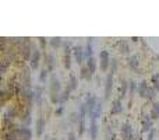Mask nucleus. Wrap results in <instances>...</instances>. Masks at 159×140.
I'll list each match as a JSON object with an SVG mask.
<instances>
[{
  "label": "nucleus",
  "mask_w": 159,
  "mask_h": 140,
  "mask_svg": "<svg viewBox=\"0 0 159 140\" xmlns=\"http://www.w3.org/2000/svg\"><path fill=\"white\" fill-rule=\"evenodd\" d=\"M98 101H99V100L96 98V95H94V94H88V95H86L84 104H85L86 111H88V116H91V115L95 112V108H96V105H98Z\"/></svg>",
  "instance_id": "1"
},
{
  "label": "nucleus",
  "mask_w": 159,
  "mask_h": 140,
  "mask_svg": "<svg viewBox=\"0 0 159 140\" xmlns=\"http://www.w3.org/2000/svg\"><path fill=\"white\" fill-rule=\"evenodd\" d=\"M73 55H74V59L77 62V64H82L84 60H85V48L82 45H75L73 46Z\"/></svg>",
  "instance_id": "2"
},
{
  "label": "nucleus",
  "mask_w": 159,
  "mask_h": 140,
  "mask_svg": "<svg viewBox=\"0 0 159 140\" xmlns=\"http://www.w3.org/2000/svg\"><path fill=\"white\" fill-rule=\"evenodd\" d=\"M99 66L102 72H108V69L110 67V55H109L108 50H100L99 52Z\"/></svg>",
  "instance_id": "3"
},
{
  "label": "nucleus",
  "mask_w": 159,
  "mask_h": 140,
  "mask_svg": "<svg viewBox=\"0 0 159 140\" xmlns=\"http://www.w3.org/2000/svg\"><path fill=\"white\" fill-rule=\"evenodd\" d=\"M120 134H121L123 140H133L134 139V133H133V126L128 122L123 123L120 128Z\"/></svg>",
  "instance_id": "4"
},
{
  "label": "nucleus",
  "mask_w": 159,
  "mask_h": 140,
  "mask_svg": "<svg viewBox=\"0 0 159 140\" xmlns=\"http://www.w3.org/2000/svg\"><path fill=\"white\" fill-rule=\"evenodd\" d=\"M41 56H42V52L39 48H33L32 50V56H31L29 62H31V70H36L39 67V62H41Z\"/></svg>",
  "instance_id": "5"
},
{
  "label": "nucleus",
  "mask_w": 159,
  "mask_h": 140,
  "mask_svg": "<svg viewBox=\"0 0 159 140\" xmlns=\"http://www.w3.org/2000/svg\"><path fill=\"white\" fill-rule=\"evenodd\" d=\"M113 73H108L106 76V80H105V95L103 98L105 100H109L110 98V94H112V90H113Z\"/></svg>",
  "instance_id": "6"
},
{
  "label": "nucleus",
  "mask_w": 159,
  "mask_h": 140,
  "mask_svg": "<svg viewBox=\"0 0 159 140\" xmlns=\"http://www.w3.org/2000/svg\"><path fill=\"white\" fill-rule=\"evenodd\" d=\"M50 92H59V94L61 92V83H60V80L56 77V74H52V77H50V81H49V94H50Z\"/></svg>",
  "instance_id": "7"
},
{
  "label": "nucleus",
  "mask_w": 159,
  "mask_h": 140,
  "mask_svg": "<svg viewBox=\"0 0 159 140\" xmlns=\"http://www.w3.org/2000/svg\"><path fill=\"white\" fill-rule=\"evenodd\" d=\"M91 119V122H89V129H88V132H89V137H91V140H96V137H98V133H99V128H98V123H96V118H89Z\"/></svg>",
  "instance_id": "8"
},
{
  "label": "nucleus",
  "mask_w": 159,
  "mask_h": 140,
  "mask_svg": "<svg viewBox=\"0 0 159 140\" xmlns=\"http://www.w3.org/2000/svg\"><path fill=\"white\" fill-rule=\"evenodd\" d=\"M123 112V101L120 98H116V100L112 101V108H110V114L112 115H117Z\"/></svg>",
  "instance_id": "9"
},
{
  "label": "nucleus",
  "mask_w": 159,
  "mask_h": 140,
  "mask_svg": "<svg viewBox=\"0 0 159 140\" xmlns=\"http://www.w3.org/2000/svg\"><path fill=\"white\" fill-rule=\"evenodd\" d=\"M153 129V120H152V118L149 116V115H145L144 116V119H142V128H141V130L144 132H151Z\"/></svg>",
  "instance_id": "10"
},
{
  "label": "nucleus",
  "mask_w": 159,
  "mask_h": 140,
  "mask_svg": "<svg viewBox=\"0 0 159 140\" xmlns=\"http://www.w3.org/2000/svg\"><path fill=\"white\" fill-rule=\"evenodd\" d=\"M33 91H35V105L41 109L42 108V95H43L42 86H35L33 87Z\"/></svg>",
  "instance_id": "11"
},
{
  "label": "nucleus",
  "mask_w": 159,
  "mask_h": 140,
  "mask_svg": "<svg viewBox=\"0 0 159 140\" xmlns=\"http://www.w3.org/2000/svg\"><path fill=\"white\" fill-rule=\"evenodd\" d=\"M35 133L38 137H41L42 134H43V129H45V120H43V116L42 115H39L38 118H36V125H35Z\"/></svg>",
  "instance_id": "12"
},
{
  "label": "nucleus",
  "mask_w": 159,
  "mask_h": 140,
  "mask_svg": "<svg viewBox=\"0 0 159 140\" xmlns=\"http://www.w3.org/2000/svg\"><path fill=\"white\" fill-rule=\"evenodd\" d=\"M45 64H46L45 67L49 70V73L55 70V56L52 53H45Z\"/></svg>",
  "instance_id": "13"
},
{
  "label": "nucleus",
  "mask_w": 159,
  "mask_h": 140,
  "mask_svg": "<svg viewBox=\"0 0 159 140\" xmlns=\"http://www.w3.org/2000/svg\"><path fill=\"white\" fill-rule=\"evenodd\" d=\"M148 90H149V86H148V83L145 80H142V81H139L138 83V95L141 98H147V92H148Z\"/></svg>",
  "instance_id": "14"
},
{
  "label": "nucleus",
  "mask_w": 159,
  "mask_h": 140,
  "mask_svg": "<svg viewBox=\"0 0 159 140\" xmlns=\"http://www.w3.org/2000/svg\"><path fill=\"white\" fill-rule=\"evenodd\" d=\"M18 134H20V139H22V140H31V137H32V130H31L28 126H21Z\"/></svg>",
  "instance_id": "15"
},
{
  "label": "nucleus",
  "mask_w": 159,
  "mask_h": 140,
  "mask_svg": "<svg viewBox=\"0 0 159 140\" xmlns=\"http://www.w3.org/2000/svg\"><path fill=\"white\" fill-rule=\"evenodd\" d=\"M127 66L130 67V70H137L139 66V62H138V56L137 55H130L127 59Z\"/></svg>",
  "instance_id": "16"
},
{
  "label": "nucleus",
  "mask_w": 159,
  "mask_h": 140,
  "mask_svg": "<svg viewBox=\"0 0 159 140\" xmlns=\"http://www.w3.org/2000/svg\"><path fill=\"white\" fill-rule=\"evenodd\" d=\"M94 56V38H88L85 45V58L89 59Z\"/></svg>",
  "instance_id": "17"
},
{
  "label": "nucleus",
  "mask_w": 159,
  "mask_h": 140,
  "mask_svg": "<svg viewBox=\"0 0 159 140\" xmlns=\"http://www.w3.org/2000/svg\"><path fill=\"white\" fill-rule=\"evenodd\" d=\"M117 46H119V52L121 53V55H128L130 53V45H128V42L127 41H119L117 42Z\"/></svg>",
  "instance_id": "18"
},
{
  "label": "nucleus",
  "mask_w": 159,
  "mask_h": 140,
  "mask_svg": "<svg viewBox=\"0 0 159 140\" xmlns=\"http://www.w3.org/2000/svg\"><path fill=\"white\" fill-rule=\"evenodd\" d=\"M17 115H18V109H17L15 106H8V108L6 109V112H4V116H3V118H6V119H10V120H13L14 118H17Z\"/></svg>",
  "instance_id": "19"
},
{
  "label": "nucleus",
  "mask_w": 159,
  "mask_h": 140,
  "mask_svg": "<svg viewBox=\"0 0 159 140\" xmlns=\"http://www.w3.org/2000/svg\"><path fill=\"white\" fill-rule=\"evenodd\" d=\"M64 44V41L60 38V36H55V38H50L49 39V45L52 49H59V48H61Z\"/></svg>",
  "instance_id": "20"
},
{
  "label": "nucleus",
  "mask_w": 159,
  "mask_h": 140,
  "mask_svg": "<svg viewBox=\"0 0 159 140\" xmlns=\"http://www.w3.org/2000/svg\"><path fill=\"white\" fill-rule=\"evenodd\" d=\"M86 67L89 69V72H91V74L94 76L95 73H96V67H98V62H96V59L92 56V58H89V59H86Z\"/></svg>",
  "instance_id": "21"
},
{
  "label": "nucleus",
  "mask_w": 159,
  "mask_h": 140,
  "mask_svg": "<svg viewBox=\"0 0 159 140\" xmlns=\"http://www.w3.org/2000/svg\"><path fill=\"white\" fill-rule=\"evenodd\" d=\"M80 78H81V80L91 81L92 74H91V72H89V69H88L86 66H81V70H80Z\"/></svg>",
  "instance_id": "22"
},
{
  "label": "nucleus",
  "mask_w": 159,
  "mask_h": 140,
  "mask_svg": "<svg viewBox=\"0 0 159 140\" xmlns=\"http://www.w3.org/2000/svg\"><path fill=\"white\" fill-rule=\"evenodd\" d=\"M149 116L152 118V120L159 119V102H158V101H153V102H152V108H151Z\"/></svg>",
  "instance_id": "23"
},
{
  "label": "nucleus",
  "mask_w": 159,
  "mask_h": 140,
  "mask_svg": "<svg viewBox=\"0 0 159 140\" xmlns=\"http://www.w3.org/2000/svg\"><path fill=\"white\" fill-rule=\"evenodd\" d=\"M127 92H128V80H124V78H123L121 86H120V97H119L120 100H121V98H126Z\"/></svg>",
  "instance_id": "24"
},
{
  "label": "nucleus",
  "mask_w": 159,
  "mask_h": 140,
  "mask_svg": "<svg viewBox=\"0 0 159 140\" xmlns=\"http://www.w3.org/2000/svg\"><path fill=\"white\" fill-rule=\"evenodd\" d=\"M77 87H78V80H77V77H75L74 74H71V76H70L68 84H67V88H68L70 91H74Z\"/></svg>",
  "instance_id": "25"
},
{
  "label": "nucleus",
  "mask_w": 159,
  "mask_h": 140,
  "mask_svg": "<svg viewBox=\"0 0 159 140\" xmlns=\"http://www.w3.org/2000/svg\"><path fill=\"white\" fill-rule=\"evenodd\" d=\"M70 92H71V91H70L67 87L60 92V105H64V102L70 100Z\"/></svg>",
  "instance_id": "26"
},
{
  "label": "nucleus",
  "mask_w": 159,
  "mask_h": 140,
  "mask_svg": "<svg viewBox=\"0 0 159 140\" xmlns=\"http://www.w3.org/2000/svg\"><path fill=\"white\" fill-rule=\"evenodd\" d=\"M135 91H138V84L134 80H128V94H130V98L133 97Z\"/></svg>",
  "instance_id": "27"
},
{
  "label": "nucleus",
  "mask_w": 159,
  "mask_h": 140,
  "mask_svg": "<svg viewBox=\"0 0 159 140\" xmlns=\"http://www.w3.org/2000/svg\"><path fill=\"white\" fill-rule=\"evenodd\" d=\"M21 120H22V125H25V126H28L31 122H32V119H31V109H27L25 114H22Z\"/></svg>",
  "instance_id": "28"
},
{
  "label": "nucleus",
  "mask_w": 159,
  "mask_h": 140,
  "mask_svg": "<svg viewBox=\"0 0 159 140\" xmlns=\"http://www.w3.org/2000/svg\"><path fill=\"white\" fill-rule=\"evenodd\" d=\"M68 122L70 123H77L78 125V122H80V112H75V111L70 112L68 114Z\"/></svg>",
  "instance_id": "29"
},
{
  "label": "nucleus",
  "mask_w": 159,
  "mask_h": 140,
  "mask_svg": "<svg viewBox=\"0 0 159 140\" xmlns=\"http://www.w3.org/2000/svg\"><path fill=\"white\" fill-rule=\"evenodd\" d=\"M49 98L53 105H60V94H59V92H50Z\"/></svg>",
  "instance_id": "30"
},
{
  "label": "nucleus",
  "mask_w": 159,
  "mask_h": 140,
  "mask_svg": "<svg viewBox=\"0 0 159 140\" xmlns=\"http://www.w3.org/2000/svg\"><path fill=\"white\" fill-rule=\"evenodd\" d=\"M47 77H49V70H47L46 67H42L41 73H39V81H41V83H45V81L47 80Z\"/></svg>",
  "instance_id": "31"
},
{
  "label": "nucleus",
  "mask_w": 159,
  "mask_h": 140,
  "mask_svg": "<svg viewBox=\"0 0 159 140\" xmlns=\"http://www.w3.org/2000/svg\"><path fill=\"white\" fill-rule=\"evenodd\" d=\"M151 81H152V87L158 92L159 91V73H153L152 77H151Z\"/></svg>",
  "instance_id": "32"
},
{
  "label": "nucleus",
  "mask_w": 159,
  "mask_h": 140,
  "mask_svg": "<svg viewBox=\"0 0 159 140\" xmlns=\"http://www.w3.org/2000/svg\"><path fill=\"white\" fill-rule=\"evenodd\" d=\"M117 67H119V62H117L116 58H112L110 59V73H116L117 72Z\"/></svg>",
  "instance_id": "33"
},
{
  "label": "nucleus",
  "mask_w": 159,
  "mask_h": 140,
  "mask_svg": "<svg viewBox=\"0 0 159 140\" xmlns=\"http://www.w3.org/2000/svg\"><path fill=\"white\" fill-rule=\"evenodd\" d=\"M38 42H39V49L41 50H46V46H47V39L46 38H43V36H39L38 38Z\"/></svg>",
  "instance_id": "34"
},
{
  "label": "nucleus",
  "mask_w": 159,
  "mask_h": 140,
  "mask_svg": "<svg viewBox=\"0 0 159 140\" xmlns=\"http://www.w3.org/2000/svg\"><path fill=\"white\" fill-rule=\"evenodd\" d=\"M155 94H156V90L153 88V87H149V90H148V92H147V100L148 101H152V102H153Z\"/></svg>",
  "instance_id": "35"
},
{
  "label": "nucleus",
  "mask_w": 159,
  "mask_h": 140,
  "mask_svg": "<svg viewBox=\"0 0 159 140\" xmlns=\"http://www.w3.org/2000/svg\"><path fill=\"white\" fill-rule=\"evenodd\" d=\"M156 133H158V129H155V128H153L151 132H148V137H147V140H155Z\"/></svg>",
  "instance_id": "36"
},
{
  "label": "nucleus",
  "mask_w": 159,
  "mask_h": 140,
  "mask_svg": "<svg viewBox=\"0 0 159 140\" xmlns=\"http://www.w3.org/2000/svg\"><path fill=\"white\" fill-rule=\"evenodd\" d=\"M63 112H64V106L63 105H59L57 109L55 111V115H56V116H61V115H63Z\"/></svg>",
  "instance_id": "37"
},
{
  "label": "nucleus",
  "mask_w": 159,
  "mask_h": 140,
  "mask_svg": "<svg viewBox=\"0 0 159 140\" xmlns=\"http://www.w3.org/2000/svg\"><path fill=\"white\" fill-rule=\"evenodd\" d=\"M67 140H77V134H75L74 132H68V134H67Z\"/></svg>",
  "instance_id": "38"
},
{
  "label": "nucleus",
  "mask_w": 159,
  "mask_h": 140,
  "mask_svg": "<svg viewBox=\"0 0 159 140\" xmlns=\"http://www.w3.org/2000/svg\"><path fill=\"white\" fill-rule=\"evenodd\" d=\"M131 41H133V42H138L139 38H138V36H133V38H131Z\"/></svg>",
  "instance_id": "39"
},
{
  "label": "nucleus",
  "mask_w": 159,
  "mask_h": 140,
  "mask_svg": "<svg viewBox=\"0 0 159 140\" xmlns=\"http://www.w3.org/2000/svg\"><path fill=\"white\" fill-rule=\"evenodd\" d=\"M52 140H57V139H55V137H53V139H52Z\"/></svg>",
  "instance_id": "40"
},
{
  "label": "nucleus",
  "mask_w": 159,
  "mask_h": 140,
  "mask_svg": "<svg viewBox=\"0 0 159 140\" xmlns=\"http://www.w3.org/2000/svg\"><path fill=\"white\" fill-rule=\"evenodd\" d=\"M158 132H159V129H158Z\"/></svg>",
  "instance_id": "41"
}]
</instances>
